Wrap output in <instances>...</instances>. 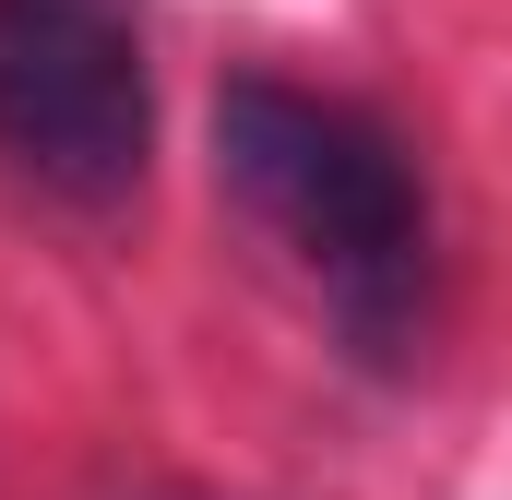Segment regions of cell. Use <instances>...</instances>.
Here are the masks:
<instances>
[{"mask_svg":"<svg viewBox=\"0 0 512 500\" xmlns=\"http://www.w3.org/2000/svg\"><path fill=\"white\" fill-rule=\"evenodd\" d=\"M155 143L131 0H0V155L60 203H120Z\"/></svg>","mask_w":512,"mask_h":500,"instance_id":"obj_2","label":"cell"},{"mask_svg":"<svg viewBox=\"0 0 512 500\" xmlns=\"http://www.w3.org/2000/svg\"><path fill=\"white\" fill-rule=\"evenodd\" d=\"M215 191H239V215L322 286V310L346 322L358 358H405L417 346L429 191H417V155L370 108L274 84V72H239L215 96Z\"/></svg>","mask_w":512,"mask_h":500,"instance_id":"obj_1","label":"cell"}]
</instances>
